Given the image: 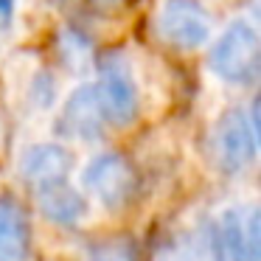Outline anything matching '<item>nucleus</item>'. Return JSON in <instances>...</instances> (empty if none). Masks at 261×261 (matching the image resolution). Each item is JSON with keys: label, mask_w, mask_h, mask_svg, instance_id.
<instances>
[{"label": "nucleus", "mask_w": 261, "mask_h": 261, "mask_svg": "<svg viewBox=\"0 0 261 261\" xmlns=\"http://www.w3.org/2000/svg\"><path fill=\"white\" fill-rule=\"evenodd\" d=\"M98 107L107 124L126 129L138 121L141 113V98H138V85L129 70V62L124 54L107 51L98 57V79L93 82Z\"/></svg>", "instance_id": "f03ea898"}, {"label": "nucleus", "mask_w": 261, "mask_h": 261, "mask_svg": "<svg viewBox=\"0 0 261 261\" xmlns=\"http://www.w3.org/2000/svg\"><path fill=\"white\" fill-rule=\"evenodd\" d=\"M93 3H96L98 9H115V6H121L124 0H93Z\"/></svg>", "instance_id": "2eb2a0df"}, {"label": "nucleus", "mask_w": 261, "mask_h": 261, "mask_svg": "<svg viewBox=\"0 0 261 261\" xmlns=\"http://www.w3.org/2000/svg\"><path fill=\"white\" fill-rule=\"evenodd\" d=\"M104 115L98 107L93 82L79 85L68 98H65L62 110H59L57 121H54V132L59 141H82V143H96L104 135Z\"/></svg>", "instance_id": "39448f33"}, {"label": "nucleus", "mask_w": 261, "mask_h": 261, "mask_svg": "<svg viewBox=\"0 0 261 261\" xmlns=\"http://www.w3.org/2000/svg\"><path fill=\"white\" fill-rule=\"evenodd\" d=\"M82 186L101 205L118 211L132 199V194L138 188V177L124 154L101 152L82 169Z\"/></svg>", "instance_id": "20e7f679"}, {"label": "nucleus", "mask_w": 261, "mask_h": 261, "mask_svg": "<svg viewBox=\"0 0 261 261\" xmlns=\"http://www.w3.org/2000/svg\"><path fill=\"white\" fill-rule=\"evenodd\" d=\"M211 253L214 261H250L244 219L236 208H225L211 225Z\"/></svg>", "instance_id": "9d476101"}, {"label": "nucleus", "mask_w": 261, "mask_h": 261, "mask_svg": "<svg viewBox=\"0 0 261 261\" xmlns=\"http://www.w3.org/2000/svg\"><path fill=\"white\" fill-rule=\"evenodd\" d=\"M87 261H135V253L126 242H107L98 250H93Z\"/></svg>", "instance_id": "f8f14e48"}, {"label": "nucleus", "mask_w": 261, "mask_h": 261, "mask_svg": "<svg viewBox=\"0 0 261 261\" xmlns=\"http://www.w3.org/2000/svg\"><path fill=\"white\" fill-rule=\"evenodd\" d=\"M182 261H191V258H182Z\"/></svg>", "instance_id": "dca6fc26"}, {"label": "nucleus", "mask_w": 261, "mask_h": 261, "mask_svg": "<svg viewBox=\"0 0 261 261\" xmlns=\"http://www.w3.org/2000/svg\"><path fill=\"white\" fill-rule=\"evenodd\" d=\"M73 169V154L62 143H34L20 158V171L31 186L65 180Z\"/></svg>", "instance_id": "1a4fd4ad"}, {"label": "nucleus", "mask_w": 261, "mask_h": 261, "mask_svg": "<svg viewBox=\"0 0 261 261\" xmlns=\"http://www.w3.org/2000/svg\"><path fill=\"white\" fill-rule=\"evenodd\" d=\"M34 199L40 214L54 225H76L82 216L87 214V199L79 188H73L65 180H51L34 186Z\"/></svg>", "instance_id": "0eeeda50"}, {"label": "nucleus", "mask_w": 261, "mask_h": 261, "mask_svg": "<svg viewBox=\"0 0 261 261\" xmlns=\"http://www.w3.org/2000/svg\"><path fill=\"white\" fill-rule=\"evenodd\" d=\"M158 29L169 45L194 51L211 37V14L199 0H166L158 17Z\"/></svg>", "instance_id": "423d86ee"}, {"label": "nucleus", "mask_w": 261, "mask_h": 261, "mask_svg": "<svg viewBox=\"0 0 261 261\" xmlns=\"http://www.w3.org/2000/svg\"><path fill=\"white\" fill-rule=\"evenodd\" d=\"M54 98H57V90H54V79L45 73V70L34 73V79H31V90H29L31 107L45 110V107H51V104H54Z\"/></svg>", "instance_id": "9b49d317"}, {"label": "nucleus", "mask_w": 261, "mask_h": 261, "mask_svg": "<svg viewBox=\"0 0 261 261\" xmlns=\"http://www.w3.org/2000/svg\"><path fill=\"white\" fill-rule=\"evenodd\" d=\"M258 230H261V222H258V211H250L247 219H244V242H247V253L250 261H258Z\"/></svg>", "instance_id": "ddd939ff"}, {"label": "nucleus", "mask_w": 261, "mask_h": 261, "mask_svg": "<svg viewBox=\"0 0 261 261\" xmlns=\"http://www.w3.org/2000/svg\"><path fill=\"white\" fill-rule=\"evenodd\" d=\"M258 149V132L253 129L250 118L242 110H227L214 126L211 135V154L214 166L225 174H239L250 169Z\"/></svg>", "instance_id": "7ed1b4c3"}, {"label": "nucleus", "mask_w": 261, "mask_h": 261, "mask_svg": "<svg viewBox=\"0 0 261 261\" xmlns=\"http://www.w3.org/2000/svg\"><path fill=\"white\" fill-rule=\"evenodd\" d=\"M14 20V0H0V31H6Z\"/></svg>", "instance_id": "4468645a"}, {"label": "nucleus", "mask_w": 261, "mask_h": 261, "mask_svg": "<svg viewBox=\"0 0 261 261\" xmlns=\"http://www.w3.org/2000/svg\"><path fill=\"white\" fill-rule=\"evenodd\" d=\"M31 258V222L14 197H0V261Z\"/></svg>", "instance_id": "6e6552de"}, {"label": "nucleus", "mask_w": 261, "mask_h": 261, "mask_svg": "<svg viewBox=\"0 0 261 261\" xmlns=\"http://www.w3.org/2000/svg\"><path fill=\"white\" fill-rule=\"evenodd\" d=\"M208 68L222 82L247 87L258 79L261 70V40L247 20L230 23L208 51Z\"/></svg>", "instance_id": "f257e3e1"}]
</instances>
